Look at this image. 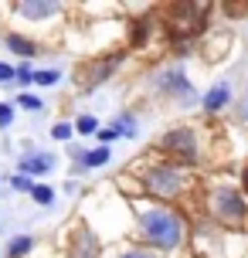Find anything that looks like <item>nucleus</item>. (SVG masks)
I'll use <instances>...</instances> for the list:
<instances>
[{"mask_svg":"<svg viewBox=\"0 0 248 258\" xmlns=\"http://www.w3.org/2000/svg\"><path fill=\"white\" fill-rule=\"evenodd\" d=\"M140 231L153 248H177L183 241V218L170 207H143L140 211Z\"/></svg>","mask_w":248,"mask_h":258,"instance_id":"obj_1","label":"nucleus"},{"mask_svg":"<svg viewBox=\"0 0 248 258\" xmlns=\"http://www.w3.org/2000/svg\"><path fill=\"white\" fill-rule=\"evenodd\" d=\"M211 214L221 221V224H241L248 214L241 194L231 190V187H214L211 190Z\"/></svg>","mask_w":248,"mask_h":258,"instance_id":"obj_2","label":"nucleus"},{"mask_svg":"<svg viewBox=\"0 0 248 258\" xmlns=\"http://www.w3.org/2000/svg\"><path fill=\"white\" fill-rule=\"evenodd\" d=\"M183 173L177 167H170V163H160V167H153L150 173H146V190L157 194V197H177V194L183 190Z\"/></svg>","mask_w":248,"mask_h":258,"instance_id":"obj_3","label":"nucleus"},{"mask_svg":"<svg viewBox=\"0 0 248 258\" xmlns=\"http://www.w3.org/2000/svg\"><path fill=\"white\" fill-rule=\"evenodd\" d=\"M204 14H208V7L201 4H183V7H177L173 11V17L167 21V31L173 34V38H191V34H197L201 27H204Z\"/></svg>","mask_w":248,"mask_h":258,"instance_id":"obj_4","label":"nucleus"},{"mask_svg":"<svg viewBox=\"0 0 248 258\" xmlns=\"http://www.w3.org/2000/svg\"><path fill=\"white\" fill-rule=\"evenodd\" d=\"M163 150L180 156V160H197V140L191 129H170L163 136Z\"/></svg>","mask_w":248,"mask_h":258,"instance_id":"obj_5","label":"nucleus"},{"mask_svg":"<svg viewBox=\"0 0 248 258\" xmlns=\"http://www.w3.org/2000/svg\"><path fill=\"white\" fill-rule=\"evenodd\" d=\"M51 163H54L51 156H41V153L24 156V160H21V173H24V177H31V173H48Z\"/></svg>","mask_w":248,"mask_h":258,"instance_id":"obj_6","label":"nucleus"},{"mask_svg":"<svg viewBox=\"0 0 248 258\" xmlns=\"http://www.w3.org/2000/svg\"><path fill=\"white\" fill-rule=\"evenodd\" d=\"M228 99H231V89H228V85H214V89L204 95V109H208V112H218V109H224Z\"/></svg>","mask_w":248,"mask_h":258,"instance_id":"obj_7","label":"nucleus"},{"mask_svg":"<svg viewBox=\"0 0 248 258\" xmlns=\"http://www.w3.org/2000/svg\"><path fill=\"white\" fill-rule=\"evenodd\" d=\"M17 11L24 17H48V14L58 11V4H17Z\"/></svg>","mask_w":248,"mask_h":258,"instance_id":"obj_8","label":"nucleus"},{"mask_svg":"<svg viewBox=\"0 0 248 258\" xmlns=\"http://www.w3.org/2000/svg\"><path fill=\"white\" fill-rule=\"evenodd\" d=\"M163 89H170V92H180V95H187L191 92V85L180 78V72H167V78H163Z\"/></svg>","mask_w":248,"mask_h":258,"instance_id":"obj_9","label":"nucleus"},{"mask_svg":"<svg viewBox=\"0 0 248 258\" xmlns=\"http://www.w3.org/2000/svg\"><path fill=\"white\" fill-rule=\"evenodd\" d=\"M105 160H109V150H105V146H99V150L85 153V160H82V163H85V167H102Z\"/></svg>","mask_w":248,"mask_h":258,"instance_id":"obj_10","label":"nucleus"},{"mask_svg":"<svg viewBox=\"0 0 248 258\" xmlns=\"http://www.w3.org/2000/svg\"><path fill=\"white\" fill-rule=\"evenodd\" d=\"M7 44H11L17 54H24V58H27V54H34V44H31V41H24V38H7Z\"/></svg>","mask_w":248,"mask_h":258,"instance_id":"obj_11","label":"nucleus"},{"mask_svg":"<svg viewBox=\"0 0 248 258\" xmlns=\"http://www.w3.org/2000/svg\"><path fill=\"white\" fill-rule=\"evenodd\" d=\"M133 126H136V119H133V116H122V119H119V122H116L112 129H116L119 136H133V133H136Z\"/></svg>","mask_w":248,"mask_h":258,"instance_id":"obj_12","label":"nucleus"},{"mask_svg":"<svg viewBox=\"0 0 248 258\" xmlns=\"http://www.w3.org/2000/svg\"><path fill=\"white\" fill-rule=\"evenodd\" d=\"M27 248H31V238H14L11 241V258H21Z\"/></svg>","mask_w":248,"mask_h":258,"instance_id":"obj_13","label":"nucleus"},{"mask_svg":"<svg viewBox=\"0 0 248 258\" xmlns=\"http://www.w3.org/2000/svg\"><path fill=\"white\" fill-rule=\"evenodd\" d=\"M31 194H34V201H38V204H51V201H54L51 187H34Z\"/></svg>","mask_w":248,"mask_h":258,"instance_id":"obj_14","label":"nucleus"},{"mask_svg":"<svg viewBox=\"0 0 248 258\" xmlns=\"http://www.w3.org/2000/svg\"><path fill=\"white\" fill-rule=\"evenodd\" d=\"M75 129H79V133H95V129H99V122H95L92 116H82L79 122H75Z\"/></svg>","mask_w":248,"mask_h":258,"instance_id":"obj_15","label":"nucleus"},{"mask_svg":"<svg viewBox=\"0 0 248 258\" xmlns=\"http://www.w3.org/2000/svg\"><path fill=\"white\" fill-rule=\"evenodd\" d=\"M34 82L38 85H54L58 82V72H34Z\"/></svg>","mask_w":248,"mask_h":258,"instance_id":"obj_16","label":"nucleus"},{"mask_svg":"<svg viewBox=\"0 0 248 258\" xmlns=\"http://www.w3.org/2000/svg\"><path fill=\"white\" fill-rule=\"evenodd\" d=\"M14 190H34V183H31V177H24V173H17V177H14Z\"/></svg>","mask_w":248,"mask_h":258,"instance_id":"obj_17","label":"nucleus"},{"mask_svg":"<svg viewBox=\"0 0 248 258\" xmlns=\"http://www.w3.org/2000/svg\"><path fill=\"white\" fill-rule=\"evenodd\" d=\"M51 133H54V140H68V136H72V126H68V122H58Z\"/></svg>","mask_w":248,"mask_h":258,"instance_id":"obj_18","label":"nucleus"},{"mask_svg":"<svg viewBox=\"0 0 248 258\" xmlns=\"http://www.w3.org/2000/svg\"><path fill=\"white\" fill-rule=\"evenodd\" d=\"M11 119H14V109L11 105H0V126H11Z\"/></svg>","mask_w":248,"mask_h":258,"instance_id":"obj_19","label":"nucleus"},{"mask_svg":"<svg viewBox=\"0 0 248 258\" xmlns=\"http://www.w3.org/2000/svg\"><path fill=\"white\" fill-rule=\"evenodd\" d=\"M17 78H21V82H34V72H31L27 64H21V68H17Z\"/></svg>","mask_w":248,"mask_h":258,"instance_id":"obj_20","label":"nucleus"},{"mask_svg":"<svg viewBox=\"0 0 248 258\" xmlns=\"http://www.w3.org/2000/svg\"><path fill=\"white\" fill-rule=\"evenodd\" d=\"M21 105H24V109H38V99H34V95H21Z\"/></svg>","mask_w":248,"mask_h":258,"instance_id":"obj_21","label":"nucleus"},{"mask_svg":"<svg viewBox=\"0 0 248 258\" xmlns=\"http://www.w3.org/2000/svg\"><path fill=\"white\" fill-rule=\"evenodd\" d=\"M238 116L248 119V85H245V99H241V105H238Z\"/></svg>","mask_w":248,"mask_h":258,"instance_id":"obj_22","label":"nucleus"},{"mask_svg":"<svg viewBox=\"0 0 248 258\" xmlns=\"http://www.w3.org/2000/svg\"><path fill=\"white\" fill-rule=\"evenodd\" d=\"M11 75H17V72H14L11 64H0V82H7V78H11Z\"/></svg>","mask_w":248,"mask_h":258,"instance_id":"obj_23","label":"nucleus"},{"mask_svg":"<svg viewBox=\"0 0 248 258\" xmlns=\"http://www.w3.org/2000/svg\"><path fill=\"white\" fill-rule=\"evenodd\" d=\"M122 258H157V255H150V251H126Z\"/></svg>","mask_w":248,"mask_h":258,"instance_id":"obj_24","label":"nucleus"},{"mask_svg":"<svg viewBox=\"0 0 248 258\" xmlns=\"http://www.w3.org/2000/svg\"><path fill=\"white\" fill-rule=\"evenodd\" d=\"M116 136H119L116 129H102V143H109V140H116Z\"/></svg>","mask_w":248,"mask_h":258,"instance_id":"obj_25","label":"nucleus"},{"mask_svg":"<svg viewBox=\"0 0 248 258\" xmlns=\"http://www.w3.org/2000/svg\"><path fill=\"white\" fill-rule=\"evenodd\" d=\"M241 183H245V194H248V167H245V173H241Z\"/></svg>","mask_w":248,"mask_h":258,"instance_id":"obj_26","label":"nucleus"}]
</instances>
